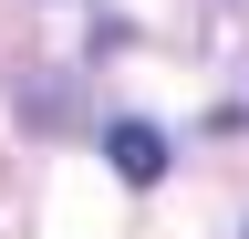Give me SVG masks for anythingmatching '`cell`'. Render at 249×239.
I'll use <instances>...</instances> for the list:
<instances>
[{"label":"cell","instance_id":"obj_1","mask_svg":"<svg viewBox=\"0 0 249 239\" xmlns=\"http://www.w3.org/2000/svg\"><path fill=\"white\" fill-rule=\"evenodd\" d=\"M104 166L124 187H156V177H166V135L156 125H104Z\"/></svg>","mask_w":249,"mask_h":239}]
</instances>
